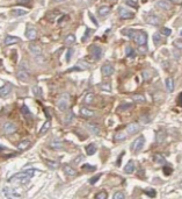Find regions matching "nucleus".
I'll return each instance as SVG.
<instances>
[{"mask_svg":"<svg viewBox=\"0 0 182 199\" xmlns=\"http://www.w3.org/2000/svg\"><path fill=\"white\" fill-rule=\"evenodd\" d=\"M83 158H84V156H81V155H80V156H78V157H77V160H76V161H73V163H74V164H78V163H79Z\"/></svg>","mask_w":182,"mask_h":199,"instance_id":"nucleus-52","label":"nucleus"},{"mask_svg":"<svg viewBox=\"0 0 182 199\" xmlns=\"http://www.w3.org/2000/svg\"><path fill=\"white\" fill-rule=\"evenodd\" d=\"M132 100L136 101V102H145V97L143 95H133Z\"/></svg>","mask_w":182,"mask_h":199,"instance_id":"nucleus-33","label":"nucleus"},{"mask_svg":"<svg viewBox=\"0 0 182 199\" xmlns=\"http://www.w3.org/2000/svg\"><path fill=\"white\" fill-rule=\"evenodd\" d=\"M101 88L102 89H106V90H110V86H108V85H102Z\"/></svg>","mask_w":182,"mask_h":199,"instance_id":"nucleus-54","label":"nucleus"},{"mask_svg":"<svg viewBox=\"0 0 182 199\" xmlns=\"http://www.w3.org/2000/svg\"><path fill=\"white\" fill-rule=\"evenodd\" d=\"M17 42H20V39L16 37V36H10V35H8V36H6V39H5V44H7V46H12V44H15V43H17Z\"/></svg>","mask_w":182,"mask_h":199,"instance_id":"nucleus-15","label":"nucleus"},{"mask_svg":"<svg viewBox=\"0 0 182 199\" xmlns=\"http://www.w3.org/2000/svg\"><path fill=\"white\" fill-rule=\"evenodd\" d=\"M132 40L138 44V46H145L147 42V35L145 32L142 30H135L133 35H132Z\"/></svg>","mask_w":182,"mask_h":199,"instance_id":"nucleus-1","label":"nucleus"},{"mask_svg":"<svg viewBox=\"0 0 182 199\" xmlns=\"http://www.w3.org/2000/svg\"><path fill=\"white\" fill-rule=\"evenodd\" d=\"M56 1H64V0H56Z\"/></svg>","mask_w":182,"mask_h":199,"instance_id":"nucleus-57","label":"nucleus"},{"mask_svg":"<svg viewBox=\"0 0 182 199\" xmlns=\"http://www.w3.org/2000/svg\"><path fill=\"white\" fill-rule=\"evenodd\" d=\"M126 5L130 6V7H133V8H137V7H138L137 2H135L133 0H126Z\"/></svg>","mask_w":182,"mask_h":199,"instance_id":"nucleus-46","label":"nucleus"},{"mask_svg":"<svg viewBox=\"0 0 182 199\" xmlns=\"http://www.w3.org/2000/svg\"><path fill=\"white\" fill-rule=\"evenodd\" d=\"M171 33H172V30H171L169 28H166V27L160 28V34H163V35H165V36L171 35Z\"/></svg>","mask_w":182,"mask_h":199,"instance_id":"nucleus-39","label":"nucleus"},{"mask_svg":"<svg viewBox=\"0 0 182 199\" xmlns=\"http://www.w3.org/2000/svg\"><path fill=\"white\" fill-rule=\"evenodd\" d=\"M135 171V163L133 161H129L126 163V165L124 167V172L125 174H132Z\"/></svg>","mask_w":182,"mask_h":199,"instance_id":"nucleus-18","label":"nucleus"},{"mask_svg":"<svg viewBox=\"0 0 182 199\" xmlns=\"http://www.w3.org/2000/svg\"><path fill=\"white\" fill-rule=\"evenodd\" d=\"M26 36L28 40H35L37 37V32L34 28H28L26 32Z\"/></svg>","mask_w":182,"mask_h":199,"instance_id":"nucleus-17","label":"nucleus"},{"mask_svg":"<svg viewBox=\"0 0 182 199\" xmlns=\"http://www.w3.org/2000/svg\"><path fill=\"white\" fill-rule=\"evenodd\" d=\"M156 5H157V7H159V8H161V9H166V11L172 9V4H171L169 1H167V0H160V1H158Z\"/></svg>","mask_w":182,"mask_h":199,"instance_id":"nucleus-12","label":"nucleus"},{"mask_svg":"<svg viewBox=\"0 0 182 199\" xmlns=\"http://www.w3.org/2000/svg\"><path fill=\"white\" fill-rule=\"evenodd\" d=\"M167 1H172V2H180L181 0H167Z\"/></svg>","mask_w":182,"mask_h":199,"instance_id":"nucleus-55","label":"nucleus"},{"mask_svg":"<svg viewBox=\"0 0 182 199\" xmlns=\"http://www.w3.org/2000/svg\"><path fill=\"white\" fill-rule=\"evenodd\" d=\"M83 169L85 171H94L96 169V167L95 165H91V164H84L83 165Z\"/></svg>","mask_w":182,"mask_h":199,"instance_id":"nucleus-41","label":"nucleus"},{"mask_svg":"<svg viewBox=\"0 0 182 199\" xmlns=\"http://www.w3.org/2000/svg\"><path fill=\"white\" fill-rule=\"evenodd\" d=\"M57 107L62 112L67 111L69 109V96H62V98L58 100V102H57Z\"/></svg>","mask_w":182,"mask_h":199,"instance_id":"nucleus-4","label":"nucleus"},{"mask_svg":"<svg viewBox=\"0 0 182 199\" xmlns=\"http://www.w3.org/2000/svg\"><path fill=\"white\" fill-rule=\"evenodd\" d=\"M165 136H166V133H165L164 130L158 132V133H157V142H158V143H161V142L164 141Z\"/></svg>","mask_w":182,"mask_h":199,"instance_id":"nucleus-32","label":"nucleus"},{"mask_svg":"<svg viewBox=\"0 0 182 199\" xmlns=\"http://www.w3.org/2000/svg\"><path fill=\"white\" fill-rule=\"evenodd\" d=\"M3 195L7 198H20L21 197V195L19 192H16L15 190L9 189V188H5L3 189Z\"/></svg>","mask_w":182,"mask_h":199,"instance_id":"nucleus-8","label":"nucleus"},{"mask_svg":"<svg viewBox=\"0 0 182 199\" xmlns=\"http://www.w3.org/2000/svg\"><path fill=\"white\" fill-rule=\"evenodd\" d=\"M29 50H30V53L34 55V56H41L42 55V49H41V47H38V46H36V44H30L29 46Z\"/></svg>","mask_w":182,"mask_h":199,"instance_id":"nucleus-14","label":"nucleus"},{"mask_svg":"<svg viewBox=\"0 0 182 199\" xmlns=\"http://www.w3.org/2000/svg\"><path fill=\"white\" fill-rule=\"evenodd\" d=\"M144 192H145L149 197H151V198H154V197H156V195H157V193H156V191H154L153 189H146Z\"/></svg>","mask_w":182,"mask_h":199,"instance_id":"nucleus-40","label":"nucleus"},{"mask_svg":"<svg viewBox=\"0 0 182 199\" xmlns=\"http://www.w3.org/2000/svg\"><path fill=\"white\" fill-rule=\"evenodd\" d=\"M143 75H144V79H146V78H147V74H146V72H144Z\"/></svg>","mask_w":182,"mask_h":199,"instance_id":"nucleus-56","label":"nucleus"},{"mask_svg":"<svg viewBox=\"0 0 182 199\" xmlns=\"http://www.w3.org/2000/svg\"><path fill=\"white\" fill-rule=\"evenodd\" d=\"M181 97H182V95L181 93H179V96H178V105H179V106H181Z\"/></svg>","mask_w":182,"mask_h":199,"instance_id":"nucleus-53","label":"nucleus"},{"mask_svg":"<svg viewBox=\"0 0 182 199\" xmlns=\"http://www.w3.org/2000/svg\"><path fill=\"white\" fill-rule=\"evenodd\" d=\"M163 170H164V174H165V175H171V174H172V169H171L169 167H164Z\"/></svg>","mask_w":182,"mask_h":199,"instance_id":"nucleus-49","label":"nucleus"},{"mask_svg":"<svg viewBox=\"0 0 182 199\" xmlns=\"http://www.w3.org/2000/svg\"><path fill=\"white\" fill-rule=\"evenodd\" d=\"M131 107H132V105H131V104H129V102H123V104H121V105L118 106L117 111H118V112H124V111L130 109Z\"/></svg>","mask_w":182,"mask_h":199,"instance_id":"nucleus-25","label":"nucleus"},{"mask_svg":"<svg viewBox=\"0 0 182 199\" xmlns=\"http://www.w3.org/2000/svg\"><path fill=\"white\" fill-rule=\"evenodd\" d=\"M126 136H128V134H126V133L118 132V133H116V134H115L114 139H115L116 141H122V140H125V137H126Z\"/></svg>","mask_w":182,"mask_h":199,"instance_id":"nucleus-30","label":"nucleus"},{"mask_svg":"<svg viewBox=\"0 0 182 199\" xmlns=\"http://www.w3.org/2000/svg\"><path fill=\"white\" fill-rule=\"evenodd\" d=\"M21 111H22V113H23L26 116H31V113H30V111H29V108H28L27 106H23V107L21 108Z\"/></svg>","mask_w":182,"mask_h":199,"instance_id":"nucleus-43","label":"nucleus"},{"mask_svg":"<svg viewBox=\"0 0 182 199\" xmlns=\"http://www.w3.org/2000/svg\"><path fill=\"white\" fill-rule=\"evenodd\" d=\"M91 54H92V57L95 60V61H97V60H100L101 58V56H102V49L99 47V46H91Z\"/></svg>","mask_w":182,"mask_h":199,"instance_id":"nucleus-5","label":"nucleus"},{"mask_svg":"<svg viewBox=\"0 0 182 199\" xmlns=\"http://www.w3.org/2000/svg\"><path fill=\"white\" fill-rule=\"evenodd\" d=\"M101 72H102L103 76H111L114 74V67L110 65V64H106V65L102 67Z\"/></svg>","mask_w":182,"mask_h":199,"instance_id":"nucleus-10","label":"nucleus"},{"mask_svg":"<svg viewBox=\"0 0 182 199\" xmlns=\"http://www.w3.org/2000/svg\"><path fill=\"white\" fill-rule=\"evenodd\" d=\"M72 53H73V50H72V49H70V50L67 51V54H66V61H67V62H70L71 56H72Z\"/></svg>","mask_w":182,"mask_h":199,"instance_id":"nucleus-50","label":"nucleus"},{"mask_svg":"<svg viewBox=\"0 0 182 199\" xmlns=\"http://www.w3.org/2000/svg\"><path fill=\"white\" fill-rule=\"evenodd\" d=\"M113 198L114 199H124L125 198V196H124L123 192H119V191H118V192H116V193L113 196Z\"/></svg>","mask_w":182,"mask_h":199,"instance_id":"nucleus-44","label":"nucleus"},{"mask_svg":"<svg viewBox=\"0 0 182 199\" xmlns=\"http://www.w3.org/2000/svg\"><path fill=\"white\" fill-rule=\"evenodd\" d=\"M50 147L53 148V149H60L63 147V143L62 142H58V141H53L50 143Z\"/></svg>","mask_w":182,"mask_h":199,"instance_id":"nucleus-37","label":"nucleus"},{"mask_svg":"<svg viewBox=\"0 0 182 199\" xmlns=\"http://www.w3.org/2000/svg\"><path fill=\"white\" fill-rule=\"evenodd\" d=\"M64 42H65V44H72V43L76 42V36H74L73 34H69V35L65 37Z\"/></svg>","mask_w":182,"mask_h":199,"instance_id":"nucleus-29","label":"nucleus"},{"mask_svg":"<svg viewBox=\"0 0 182 199\" xmlns=\"http://www.w3.org/2000/svg\"><path fill=\"white\" fill-rule=\"evenodd\" d=\"M174 46H175V47L178 46V48H179V49H181V47H182V44H181V39H179L178 41H175V42H174Z\"/></svg>","mask_w":182,"mask_h":199,"instance_id":"nucleus-51","label":"nucleus"},{"mask_svg":"<svg viewBox=\"0 0 182 199\" xmlns=\"http://www.w3.org/2000/svg\"><path fill=\"white\" fill-rule=\"evenodd\" d=\"M153 42H154V44H159L160 42H161V35L160 34H154L153 35Z\"/></svg>","mask_w":182,"mask_h":199,"instance_id":"nucleus-42","label":"nucleus"},{"mask_svg":"<svg viewBox=\"0 0 182 199\" xmlns=\"http://www.w3.org/2000/svg\"><path fill=\"white\" fill-rule=\"evenodd\" d=\"M30 144H31V142H30V140H22L21 142H19V144L16 146V148H17V150H20V151H23V150H26V149H28L29 147H30Z\"/></svg>","mask_w":182,"mask_h":199,"instance_id":"nucleus-11","label":"nucleus"},{"mask_svg":"<svg viewBox=\"0 0 182 199\" xmlns=\"http://www.w3.org/2000/svg\"><path fill=\"white\" fill-rule=\"evenodd\" d=\"M166 89H167L168 92H173V90H174V81L172 78L166 79Z\"/></svg>","mask_w":182,"mask_h":199,"instance_id":"nucleus-23","label":"nucleus"},{"mask_svg":"<svg viewBox=\"0 0 182 199\" xmlns=\"http://www.w3.org/2000/svg\"><path fill=\"white\" fill-rule=\"evenodd\" d=\"M74 114H73V112L72 111H69L67 112V114L65 115V118H64V122L66 123V125H69V123H71L73 120H74Z\"/></svg>","mask_w":182,"mask_h":199,"instance_id":"nucleus-21","label":"nucleus"},{"mask_svg":"<svg viewBox=\"0 0 182 199\" xmlns=\"http://www.w3.org/2000/svg\"><path fill=\"white\" fill-rule=\"evenodd\" d=\"M64 172H65L67 176H76V175H77V171H76L73 168L69 167V165H65V167H64Z\"/></svg>","mask_w":182,"mask_h":199,"instance_id":"nucleus-26","label":"nucleus"},{"mask_svg":"<svg viewBox=\"0 0 182 199\" xmlns=\"http://www.w3.org/2000/svg\"><path fill=\"white\" fill-rule=\"evenodd\" d=\"M146 22L149 23V25H153V26H158L159 23H160V19L157 16V15H149L147 18H146Z\"/></svg>","mask_w":182,"mask_h":199,"instance_id":"nucleus-13","label":"nucleus"},{"mask_svg":"<svg viewBox=\"0 0 182 199\" xmlns=\"http://www.w3.org/2000/svg\"><path fill=\"white\" fill-rule=\"evenodd\" d=\"M97 13H99L100 16H106V15H108L110 13V7L109 6H101L99 8Z\"/></svg>","mask_w":182,"mask_h":199,"instance_id":"nucleus-20","label":"nucleus"},{"mask_svg":"<svg viewBox=\"0 0 182 199\" xmlns=\"http://www.w3.org/2000/svg\"><path fill=\"white\" fill-rule=\"evenodd\" d=\"M80 113H81V115L84 118H92V116H94V112L92 109H90V108H86V107H83L80 109Z\"/></svg>","mask_w":182,"mask_h":199,"instance_id":"nucleus-19","label":"nucleus"},{"mask_svg":"<svg viewBox=\"0 0 182 199\" xmlns=\"http://www.w3.org/2000/svg\"><path fill=\"white\" fill-rule=\"evenodd\" d=\"M17 78H19L20 81H22V82L28 81V78H29L28 71H27V70H23V69H20L19 72H17Z\"/></svg>","mask_w":182,"mask_h":199,"instance_id":"nucleus-16","label":"nucleus"},{"mask_svg":"<svg viewBox=\"0 0 182 199\" xmlns=\"http://www.w3.org/2000/svg\"><path fill=\"white\" fill-rule=\"evenodd\" d=\"M154 161H156V163H158V164H165V163H166L165 157H164L163 155H160V154L154 155Z\"/></svg>","mask_w":182,"mask_h":199,"instance_id":"nucleus-31","label":"nucleus"},{"mask_svg":"<svg viewBox=\"0 0 182 199\" xmlns=\"http://www.w3.org/2000/svg\"><path fill=\"white\" fill-rule=\"evenodd\" d=\"M12 89H13L12 85H3V86H1L0 88V97H2V98L8 97L9 93L12 92Z\"/></svg>","mask_w":182,"mask_h":199,"instance_id":"nucleus-9","label":"nucleus"},{"mask_svg":"<svg viewBox=\"0 0 182 199\" xmlns=\"http://www.w3.org/2000/svg\"><path fill=\"white\" fill-rule=\"evenodd\" d=\"M10 14H12V15H14V16H21V15L27 14V11L21 9V8H14V9H12Z\"/></svg>","mask_w":182,"mask_h":199,"instance_id":"nucleus-22","label":"nucleus"},{"mask_svg":"<svg viewBox=\"0 0 182 199\" xmlns=\"http://www.w3.org/2000/svg\"><path fill=\"white\" fill-rule=\"evenodd\" d=\"M100 177H101V175H96V176H94V178H91V179H90V183H91V184L96 183V182L100 179Z\"/></svg>","mask_w":182,"mask_h":199,"instance_id":"nucleus-48","label":"nucleus"},{"mask_svg":"<svg viewBox=\"0 0 182 199\" xmlns=\"http://www.w3.org/2000/svg\"><path fill=\"white\" fill-rule=\"evenodd\" d=\"M125 55H126L128 57H131V58H133V57L136 56V51L132 49V47L128 46V47H125Z\"/></svg>","mask_w":182,"mask_h":199,"instance_id":"nucleus-27","label":"nucleus"},{"mask_svg":"<svg viewBox=\"0 0 182 199\" xmlns=\"http://www.w3.org/2000/svg\"><path fill=\"white\" fill-rule=\"evenodd\" d=\"M50 125H51V122H50V120H48L43 126H42V128H41V132H40V134H44L49 128H50Z\"/></svg>","mask_w":182,"mask_h":199,"instance_id":"nucleus-36","label":"nucleus"},{"mask_svg":"<svg viewBox=\"0 0 182 199\" xmlns=\"http://www.w3.org/2000/svg\"><path fill=\"white\" fill-rule=\"evenodd\" d=\"M92 33V30L90 29V28H87L86 29V33H85V35L83 36V42H85V41H87V39H88V35Z\"/></svg>","mask_w":182,"mask_h":199,"instance_id":"nucleus-47","label":"nucleus"},{"mask_svg":"<svg viewBox=\"0 0 182 199\" xmlns=\"http://www.w3.org/2000/svg\"><path fill=\"white\" fill-rule=\"evenodd\" d=\"M45 163H47V165H48L49 168H51V169H57L58 165H59L57 162H52V161H49V160H47Z\"/></svg>","mask_w":182,"mask_h":199,"instance_id":"nucleus-38","label":"nucleus"},{"mask_svg":"<svg viewBox=\"0 0 182 199\" xmlns=\"http://www.w3.org/2000/svg\"><path fill=\"white\" fill-rule=\"evenodd\" d=\"M139 129H140L139 123H137V122H131V123H129V125L126 126V128H125V133H126L128 135H133V134L138 133V132H139Z\"/></svg>","mask_w":182,"mask_h":199,"instance_id":"nucleus-3","label":"nucleus"},{"mask_svg":"<svg viewBox=\"0 0 182 199\" xmlns=\"http://www.w3.org/2000/svg\"><path fill=\"white\" fill-rule=\"evenodd\" d=\"M118 14H119L121 19H132L135 16V14L132 12H130L129 9H126L124 7H119L118 8Z\"/></svg>","mask_w":182,"mask_h":199,"instance_id":"nucleus-7","label":"nucleus"},{"mask_svg":"<svg viewBox=\"0 0 182 199\" xmlns=\"http://www.w3.org/2000/svg\"><path fill=\"white\" fill-rule=\"evenodd\" d=\"M87 128L90 129V132H91L92 134H94V135H97L100 132V129H99V127L96 126V125H94V123H87Z\"/></svg>","mask_w":182,"mask_h":199,"instance_id":"nucleus-24","label":"nucleus"},{"mask_svg":"<svg viewBox=\"0 0 182 199\" xmlns=\"http://www.w3.org/2000/svg\"><path fill=\"white\" fill-rule=\"evenodd\" d=\"M93 100H94V95L93 93H87L84 98V102L85 104H93Z\"/></svg>","mask_w":182,"mask_h":199,"instance_id":"nucleus-34","label":"nucleus"},{"mask_svg":"<svg viewBox=\"0 0 182 199\" xmlns=\"http://www.w3.org/2000/svg\"><path fill=\"white\" fill-rule=\"evenodd\" d=\"M86 153H87V155H90V156L94 155V154L96 153V147H95L93 143L88 144V146L86 147Z\"/></svg>","mask_w":182,"mask_h":199,"instance_id":"nucleus-28","label":"nucleus"},{"mask_svg":"<svg viewBox=\"0 0 182 199\" xmlns=\"http://www.w3.org/2000/svg\"><path fill=\"white\" fill-rule=\"evenodd\" d=\"M2 129H3L5 134H7V135H10V134H14V133L16 132V126H15L13 122L8 121V122H6V123L3 125Z\"/></svg>","mask_w":182,"mask_h":199,"instance_id":"nucleus-6","label":"nucleus"},{"mask_svg":"<svg viewBox=\"0 0 182 199\" xmlns=\"http://www.w3.org/2000/svg\"><path fill=\"white\" fill-rule=\"evenodd\" d=\"M33 92H34V95L36 96V97H38V98H42V90H41V88L40 86H34L33 88Z\"/></svg>","mask_w":182,"mask_h":199,"instance_id":"nucleus-35","label":"nucleus"},{"mask_svg":"<svg viewBox=\"0 0 182 199\" xmlns=\"http://www.w3.org/2000/svg\"><path fill=\"white\" fill-rule=\"evenodd\" d=\"M144 144H145V139H144V136H139V137L136 139L135 142L132 143V149H133V151H135L136 154L139 153V151L144 148Z\"/></svg>","mask_w":182,"mask_h":199,"instance_id":"nucleus-2","label":"nucleus"},{"mask_svg":"<svg viewBox=\"0 0 182 199\" xmlns=\"http://www.w3.org/2000/svg\"><path fill=\"white\" fill-rule=\"evenodd\" d=\"M95 198H96V199H106V198H107V193H106L104 191H102V192H99V193L95 196Z\"/></svg>","mask_w":182,"mask_h":199,"instance_id":"nucleus-45","label":"nucleus"}]
</instances>
